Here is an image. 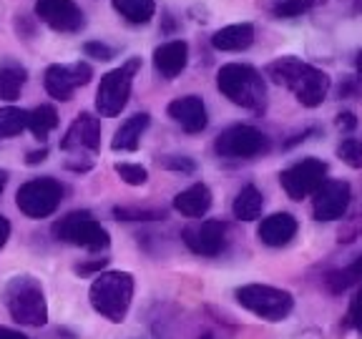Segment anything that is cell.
Instances as JSON below:
<instances>
[{"mask_svg":"<svg viewBox=\"0 0 362 339\" xmlns=\"http://www.w3.org/2000/svg\"><path fill=\"white\" fill-rule=\"evenodd\" d=\"M267 76L277 85H284L305 108L322 106L329 93V76L320 68L302 63L300 58L284 56L267 66Z\"/></svg>","mask_w":362,"mask_h":339,"instance_id":"1","label":"cell"},{"mask_svg":"<svg viewBox=\"0 0 362 339\" xmlns=\"http://www.w3.org/2000/svg\"><path fill=\"white\" fill-rule=\"evenodd\" d=\"M216 88L234 106L249 111H264L267 106V85L257 68L247 63H226L216 73Z\"/></svg>","mask_w":362,"mask_h":339,"instance_id":"2","label":"cell"},{"mask_svg":"<svg viewBox=\"0 0 362 339\" xmlns=\"http://www.w3.org/2000/svg\"><path fill=\"white\" fill-rule=\"evenodd\" d=\"M134 299V277L129 271H103L90 284V304L108 322H124Z\"/></svg>","mask_w":362,"mask_h":339,"instance_id":"3","label":"cell"},{"mask_svg":"<svg viewBox=\"0 0 362 339\" xmlns=\"http://www.w3.org/2000/svg\"><path fill=\"white\" fill-rule=\"evenodd\" d=\"M8 311L16 322L28 327H43L48 322V304H45L43 287L33 277H16L8 282L3 292Z\"/></svg>","mask_w":362,"mask_h":339,"instance_id":"4","label":"cell"},{"mask_svg":"<svg viewBox=\"0 0 362 339\" xmlns=\"http://www.w3.org/2000/svg\"><path fill=\"white\" fill-rule=\"evenodd\" d=\"M234 297H237V302L244 309L262 316L267 322H279V319H284L294 307L292 294L277 287H267V284H247V287H239Z\"/></svg>","mask_w":362,"mask_h":339,"instance_id":"5","label":"cell"},{"mask_svg":"<svg viewBox=\"0 0 362 339\" xmlns=\"http://www.w3.org/2000/svg\"><path fill=\"white\" fill-rule=\"evenodd\" d=\"M53 234L61 242L88 249V251H101V249H108V244H111L108 232L88 211H71L68 216H63L61 221L53 224Z\"/></svg>","mask_w":362,"mask_h":339,"instance_id":"6","label":"cell"},{"mask_svg":"<svg viewBox=\"0 0 362 339\" xmlns=\"http://www.w3.org/2000/svg\"><path fill=\"white\" fill-rule=\"evenodd\" d=\"M63 186L53 176H40V179L25 181L16 194V203L21 214L28 219H45L61 206Z\"/></svg>","mask_w":362,"mask_h":339,"instance_id":"7","label":"cell"},{"mask_svg":"<svg viewBox=\"0 0 362 339\" xmlns=\"http://www.w3.org/2000/svg\"><path fill=\"white\" fill-rule=\"evenodd\" d=\"M141 68V58H131L121 68L111 71L101 78V85L96 90V108L101 116H119L126 108L131 96V85H134L136 71Z\"/></svg>","mask_w":362,"mask_h":339,"instance_id":"8","label":"cell"},{"mask_svg":"<svg viewBox=\"0 0 362 339\" xmlns=\"http://www.w3.org/2000/svg\"><path fill=\"white\" fill-rule=\"evenodd\" d=\"M269 148L272 141L267 138V133L244 124L224 129L214 141V151L221 158H257L269 153Z\"/></svg>","mask_w":362,"mask_h":339,"instance_id":"9","label":"cell"},{"mask_svg":"<svg viewBox=\"0 0 362 339\" xmlns=\"http://www.w3.org/2000/svg\"><path fill=\"white\" fill-rule=\"evenodd\" d=\"M325 176H327V164L320 161V158L310 156L292 164L289 169H284L279 174V184H282L284 194L292 201H302V198L312 196L317 189L322 186L325 181H327Z\"/></svg>","mask_w":362,"mask_h":339,"instance_id":"10","label":"cell"},{"mask_svg":"<svg viewBox=\"0 0 362 339\" xmlns=\"http://www.w3.org/2000/svg\"><path fill=\"white\" fill-rule=\"evenodd\" d=\"M312 214L317 221H337L350 209V184L342 179H329L312 194Z\"/></svg>","mask_w":362,"mask_h":339,"instance_id":"11","label":"cell"},{"mask_svg":"<svg viewBox=\"0 0 362 339\" xmlns=\"http://www.w3.org/2000/svg\"><path fill=\"white\" fill-rule=\"evenodd\" d=\"M93 78V71H90L88 63H74V66H48L43 76V85L48 90V96L56 98V101H71L74 98V90L86 85Z\"/></svg>","mask_w":362,"mask_h":339,"instance_id":"12","label":"cell"},{"mask_svg":"<svg viewBox=\"0 0 362 339\" xmlns=\"http://www.w3.org/2000/svg\"><path fill=\"white\" fill-rule=\"evenodd\" d=\"M35 16L56 33H78L86 28V16L74 0H38Z\"/></svg>","mask_w":362,"mask_h":339,"instance_id":"13","label":"cell"},{"mask_svg":"<svg viewBox=\"0 0 362 339\" xmlns=\"http://www.w3.org/2000/svg\"><path fill=\"white\" fill-rule=\"evenodd\" d=\"M184 244L199 256H219L226 249V224L224 221H202V224L187 226L181 234Z\"/></svg>","mask_w":362,"mask_h":339,"instance_id":"14","label":"cell"},{"mask_svg":"<svg viewBox=\"0 0 362 339\" xmlns=\"http://www.w3.org/2000/svg\"><path fill=\"white\" fill-rule=\"evenodd\" d=\"M101 146V121L93 113H78L61 141L63 151H98Z\"/></svg>","mask_w":362,"mask_h":339,"instance_id":"15","label":"cell"},{"mask_svg":"<svg viewBox=\"0 0 362 339\" xmlns=\"http://www.w3.org/2000/svg\"><path fill=\"white\" fill-rule=\"evenodd\" d=\"M169 116L187 131V133H202L209 124L206 106L199 96H181L169 103Z\"/></svg>","mask_w":362,"mask_h":339,"instance_id":"16","label":"cell"},{"mask_svg":"<svg viewBox=\"0 0 362 339\" xmlns=\"http://www.w3.org/2000/svg\"><path fill=\"white\" fill-rule=\"evenodd\" d=\"M189 63V45L187 40H169V43H161L153 51V68L161 78L171 81L187 68Z\"/></svg>","mask_w":362,"mask_h":339,"instance_id":"17","label":"cell"},{"mask_svg":"<svg viewBox=\"0 0 362 339\" xmlns=\"http://www.w3.org/2000/svg\"><path fill=\"white\" fill-rule=\"evenodd\" d=\"M297 219L287 211H279V214H272L267 219H262L259 229H257V237L267 246H287L294 237H297Z\"/></svg>","mask_w":362,"mask_h":339,"instance_id":"18","label":"cell"},{"mask_svg":"<svg viewBox=\"0 0 362 339\" xmlns=\"http://www.w3.org/2000/svg\"><path fill=\"white\" fill-rule=\"evenodd\" d=\"M252 43H255V25L252 23L224 25V28L211 35V45H214L216 51H224V53H242Z\"/></svg>","mask_w":362,"mask_h":339,"instance_id":"19","label":"cell"},{"mask_svg":"<svg viewBox=\"0 0 362 339\" xmlns=\"http://www.w3.org/2000/svg\"><path fill=\"white\" fill-rule=\"evenodd\" d=\"M148 124H151V116H148V113H134L131 119H126L124 124L116 129L111 148L113 151H136L139 143H141V136L146 133Z\"/></svg>","mask_w":362,"mask_h":339,"instance_id":"20","label":"cell"},{"mask_svg":"<svg viewBox=\"0 0 362 339\" xmlns=\"http://www.w3.org/2000/svg\"><path fill=\"white\" fill-rule=\"evenodd\" d=\"M174 209L179 211L181 216H189V219H199V216H204L211 209L209 186H204V184H194V186H189L181 194H176Z\"/></svg>","mask_w":362,"mask_h":339,"instance_id":"21","label":"cell"},{"mask_svg":"<svg viewBox=\"0 0 362 339\" xmlns=\"http://www.w3.org/2000/svg\"><path fill=\"white\" fill-rule=\"evenodd\" d=\"M262 209H264V196L257 186H244L242 191L234 198V219L239 221H255L262 216Z\"/></svg>","mask_w":362,"mask_h":339,"instance_id":"22","label":"cell"},{"mask_svg":"<svg viewBox=\"0 0 362 339\" xmlns=\"http://www.w3.org/2000/svg\"><path fill=\"white\" fill-rule=\"evenodd\" d=\"M113 11L131 25H146L156 13L153 0H113Z\"/></svg>","mask_w":362,"mask_h":339,"instance_id":"23","label":"cell"},{"mask_svg":"<svg viewBox=\"0 0 362 339\" xmlns=\"http://www.w3.org/2000/svg\"><path fill=\"white\" fill-rule=\"evenodd\" d=\"M25 68L18 66V63H6V66H0V98L3 101H18L21 96L23 85H25Z\"/></svg>","mask_w":362,"mask_h":339,"instance_id":"24","label":"cell"},{"mask_svg":"<svg viewBox=\"0 0 362 339\" xmlns=\"http://www.w3.org/2000/svg\"><path fill=\"white\" fill-rule=\"evenodd\" d=\"M56 126H58V113L53 106H38L33 111H28V129L38 141H45L48 133Z\"/></svg>","mask_w":362,"mask_h":339,"instance_id":"25","label":"cell"},{"mask_svg":"<svg viewBox=\"0 0 362 339\" xmlns=\"http://www.w3.org/2000/svg\"><path fill=\"white\" fill-rule=\"evenodd\" d=\"M362 282V256H357L355 261H352L350 266H345V269H337L332 271L327 277V289L332 294H342L347 292L350 287H355V284Z\"/></svg>","mask_w":362,"mask_h":339,"instance_id":"26","label":"cell"},{"mask_svg":"<svg viewBox=\"0 0 362 339\" xmlns=\"http://www.w3.org/2000/svg\"><path fill=\"white\" fill-rule=\"evenodd\" d=\"M28 129V111L16 106L0 108V138H13Z\"/></svg>","mask_w":362,"mask_h":339,"instance_id":"27","label":"cell"},{"mask_svg":"<svg viewBox=\"0 0 362 339\" xmlns=\"http://www.w3.org/2000/svg\"><path fill=\"white\" fill-rule=\"evenodd\" d=\"M337 156L345 161L350 169H362V136H352L337 146Z\"/></svg>","mask_w":362,"mask_h":339,"instance_id":"28","label":"cell"},{"mask_svg":"<svg viewBox=\"0 0 362 339\" xmlns=\"http://www.w3.org/2000/svg\"><path fill=\"white\" fill-rule=\"evenodd\" d=\"M113 216L119 221H164L166 211L158 209H126V206H116Z\"/></svg>","mask_w":362,"mask_h":339,"instance_id":"29","label":"cell"},{"mask_svg":"<svg viewBox=\"0 0 362 339\" xmlns=\"http://www.w3.org/2000/svg\"><path fill=\"white\" fill-rule=\"evenodd\" d=\"M116 174H119L121 181L129 184V186H144L148 181V171L139 164H116Z\"/></svg>","mask_w":362,"mask_h":339,"instance_id":"30","label":"cell"},{"mask_svg":"<svg viewBox=\"0 0 362 339\" xmlns=\"http://www.w3.org/2000/svg\"><path fill=\"white\" fill-rule=\"evenodd\" d=\"M312 8V0H284L279 6H274V16L277 18H297Z\"/></svg>","mask_w":362,"mask_h":339,"instance_id":"31","label":"cell"},{"mask_svg":"<svg viewBox=\"0 0 362 339\" xmlns=\"http://www.w3.org/2000/svg\"><path fill=\"white\" fill-rule=\"evenodd\" d=\"M83 53L88 58H96V61H111V58H116V48L101 43V40H90V43H86Z\"/></svg>","mask_w":362,"mask_h":339,"instance_id":"32","label":"cell"},{"mask_svg":"<svg viewBox=\"0 0 362 339\" xmlns=\"http://www.w3.org/2000/svg\"><path fill=\"white\" fill-rule=\"evenodd\" d=\"M161 166L169 171H181V174H194L197 171V164L189 156H166L161 161Z\"/></svg>","mask_w":362,"mask_h":339,"instance_id":"33","label":"cell"},{"mask_svg":"<svg viewBox=\"0 0 362 339\" xmlns=\"http://www.w3.org/2000/svg\"><path fill=\"white\" fill-rule=\"evenodd\" d=\"M357 294H355V299H352V304H350V314H347V319H350V324L352 327H357L360 329L362 327V282L357 284Z\"/></svg>","mask_w":362,"mask_h":339,"instance_id":"34","label":"cell"},{"mask_svg":"<svg viewBox=\"0 0 362 339\" xmlns=\"http://www.w3.org/2000/svg\"><path fill=\"white\" fill-rule=\"evenodd\" d=\"M334 124H337L339 131H352L357 126V119H355V113H352V111H345V113H339Z\"/></svg>","mask_w":362,"mask_h":339,"instance_id":"35","label":"cell"},{"mask_svg":"<svg viewBox=\"0 0 362 339\" xmlns=\"http://www.w3.org/2000/svg\"><path fill=\"white\" fill-rule=\"evenodd\" d=\"M108 259H96V261H90V264H81L76 266V274H90V271H96V269H103L106 266Z\"/></svg>","mask_w":362,"mask_h":339,"instance_id":"36","label":"cell"},{"mask_svg":"<svg viewBox=\"0 0 362 339\" xmlns=\"http://www.w3.org/2000/svg\"><path fill=\"white\" fill-rule=\"evenodd\" d=\"M11 239V221L0 214V249L6 246V242Z\"/></svg>","mask_w":362,"mask_h":339,"instance_id":"37","label":"cell"},{"mask_svg":"<svg viewBox=\"0 0 362 339\" xmlns=\"http://www.w3.org/2000/svg\"><path fill=\"white\" fill-rule=\"evenodd\" d=\"M45 156H48V148H40V151H30L28 156H25V164L35 166V164H40V161H45Z\"/></svg>","mask_w":362,"mask_h":339,"instance_id":"38","label":"cell"},{"mask_svg":"<svg viewBox=\"0 0 362 339\" xmlns=\"http://www.w3.org/2000/svg\"><path fill=\"white\" fill-rule=\"evenodd\" d=\"M0 339H28V337L16 332V329H11V327H0Z\"/></svg>","mask_w":362,"mask_h":339,"instance_id":"39","label":"cell"},{"mask_svg":"<svg viewBox=\"0 0 362 339\" xmlns=\"http://www.w3.org/2000/svg\"><path fill=\"white\" fill-rule=\"evenodd\" d=\"M6 184H8V171L0 169V196H3V191H6Z\"/></svg>","mask_w":362,"mask_h":339,"instance_id":"40","label":"cell"},{"mask_svg":"<svg viewBox=\"0 0 362 339\" xmlns=\"http://www.w3.org/2000/svg\"><path fill=\"white\" fill-rule=\"evenodd\" d=\"M355 63H357V71H360V78H362V51H357V58H355Z\"/></svg>","mask_w":362,"mask_h":339,"instance_id":"41","label":"cell"},{"mask_svg":"<svg viewBox=\"0 0 362 339\" xmlns=\"http://www.w3.org/2000/svg\"><path fill=\"white\" fill-rule=\"evenodd\" d=\"M202 339H216V337H214V334H204Z\"/></svg>","mask_w":362,"mask_h":339,"instance_id":"42","label":"cell"},{"mask_svg":"<svg viewBox=\"0 0 362 339\" xmlns=\"http://www.w3.org/2000/svg\"><path fill=\"white\" fill-rule=\"evenodd\" d=\"M360 334H362V327H360Z\"/></svg>","mask_w":362,"mask_h":339,"instance_id":"43","label":"cell"}]
</instances>
